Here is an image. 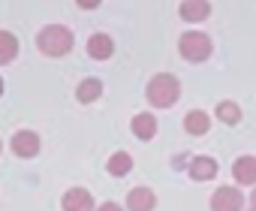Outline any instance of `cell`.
Masks as SVG:
<instances>
[{"label":"cell","instance_id":"cell-1","mask_svg":"<svg viewBox=\"0 0 256 211\" xmlns=\"http://www.w3.org/2000/svg\"><path fill=\"white\" fill-rule=\"evenodd\" d=\"M145 96H148V102L154 106V109H172V106L178 102V96H181V82H178V76H172V72H157V76L148 82Z\"/></svg>","mask_w":256,"mask_h":211},{"label":"cell","instance_id":"cell-2","mask_svg":"<svg viewBox=\"0 0 256 211\" xmlns=\"http://www.w3.org/2000/svg\"><path fill=\"white\" fill-rule=\"evenodd\" d=\"M72 46H76V36L64 24H48V28H42L36 34V48L46 58H64V54L72 52Z\"/></svg>","mask_w":256,"mask_h":211},{"label":"cell","instance_id":"cell-3","mask_svg":"<svg viewBox=\"0 0 256 211\" xmlns=\"http://www.w3.org/2000/svg\"><path fill=\"white\" fill-rule=\"evenodd\" d=\"M178 52H181V58L187 64H205L211 58V52H214V42H211V36L205 30H187L178 40Z\"/></svg>","mask_w":256,"mask_h":211},{"label":"cell","instance_id":"cell-4","mask_svg":"<svg viewBox=\"0 0 256 211\" xmlns=\"http://www.w3.org/2000/svg\"><path fill=\"white\" fill-rule=\"evenodd\" d=\"M10 151H12L16 157H22V160H30V157H36V154L42 151V139H40V133H34V130H18V133H12V139H10Z\"/></svg>","mask_w":256,"mask_h":211},{"label":"cell","instance_id":"cell-5","mask_svg":"<svg viewBox=\"0 0 256 211\" xmlns=\"http://www.w3.org/2000/svg\"><path fill=\"white\" fill-rule=\"evenodd\" d=\"M211 211H244V193L238 190V184L217 187L211 193Z\"/></svg>","mask_w":256,"mask_h":211},{"label":"cell","instance_id":"cell-6","mask_svg":"<svg viewBox=\"0 0 256 211\" xmlns=\"http://www.w3.org/2000/svg\"><path fill=\"white\" fill-rule=\"evenodd\" d=\"M60 205H64V211H96L94 196H90L88 187H70V190L64 193Z\"/></svg>","mask_w":256,"mask_h":211},{"label":"cell","instance_id":"cell-7","mask_svg":"<svg viewBox=\"0 0 256 211\" xmlns=\"http://www.w3.org/2000/svg\"><path fill=\"white\" fill-rule=\"evenodd\" d=\"M232 178L238 187H256V157L244 154L232 163Z\"/></svg>","mask_w":256,"mask_h":211},{"label":"cell","instance_id":"cell-8","mask_svg":"<svg viewBox=\"0 0 256 211\" xmlns=\"http://www.w3.org/2000/svg\"><path fill=\"white\" fill-rule=\"evenodd\" d=\"M178 16L187 24H199V22H205L211 16V4L208 0H184V4L178 6Z\"/></svg>","mask_w":256,"mask_h":211},{"label":"cell","instance_id":"cell-9","mask_svg":"<svg viewBox=\"0 0 256 211\" xmlns=\"http://www.w3.org/2000/svg\"><path fill=\"white\" fill-rule=\"evenodd\" d=\"M217 172H220L217 160H214V157H205V154L193 157V160H190V166H187V175H190L193 181H211Z\"/></svg>","mask_w":256,"mask_h":211},{"label":"cell","instance_id":"cell-10","mask_svg":"<svg viewBox=\"0 0 256 211\" xmlns=\"http://www.w3.org/2000/svg\"><path fill=\"white\" fill-rule=\"evenodd\" d=\"M157 208V196L151 187H133L126 193V211H154Z\"/></svg>","mask_w":256,"mask_h":211},{"label":"cell","instance_id":"cell-11","mask_svg":"<svg viewBox=\"0 0 256 211\" xmlns=\"http://www.w3.org/2000/svg\"><path fill=\"white\" fill-rule=\"evenodd\" d=\"M130 130H133V136H136V139L151 142V139L157 136V118H154L151 112H139V115H133Z\"/></svg>","mask_w":256,"mask_h":211},{"label":"cell","instance_id":"cell-12","mask_svg":"<svg viewBox=\"0 0 256 211\" xmlns=\"http://www.w3.org/2000/svg\"><path fill=\"white\" fill-rule=\"evenodd\" d=\"M88 54H90L94 60H108V58L114 54V40H112L108 34H94V36L88 40Z\"/></svg>","mask_w":256,"mask_h":211},{"label":"cell","instance_id":"cell-13","mask_svg":"<svg viewBox=\"0 0 256 211\" xmlns=\"http://www.w3.org/2000/svg\"><path fill=\"white\" fill-rule=\"evenodd\" d=\"M184 130H187L190 136H205V133L211 130V115L202 112V109L187 112V115H184Z\"/></svg>","mask_w":256,"mask_h":211},{"label":"cell","instance_id":"cell-14","mask_svg":"<svg viewBox=\"0 0 256 211\" xmlns=\"http://www.w3.org/2000/svg\"><path fill=\"white\" fill-rule=\"evenodd\" d=\"M106 172L114 175V178H124V175H130L133 172V157L126 154V151H114L106 163Z\"/></svg>","mask_w":256,"mask_h":211},{"label":"cell","instance_id":"cell-15","mask_svg":"<svg viewBox=\"0 0 256 211\" xmlns=\"http://www.w3.org/2000/svg\"><path fill=\"white\" fill-rule=\"evenodd\" d=\"M214 115L220 118V124L235 127V124H241V106H238L235 100H220L217 109H214Z\"/></svg>","mask_w":256,"mask_h":211},{"label":"cell","instance_id":"cell-16","mask_svg":"<svg viewBox=\"0 0 256 211\" xmlns=\"http://www.w3.org/2000/svg\"><path fill=\"white\" fill-rule=\"evenodd\" d=\"M102 96V82L100 78H82L78 82V88H76V100L78 102H94V100H100Z\"/></svg>","mask_w":256,"mask_h":211},{"label":"cell","instance_id":"cell-17","mask_svg":"<svg viewBox=\"0 0 256 211\" xmlns=\"http://www.w3.org/2000/svg\"><path fill=\"white\" fill-rule=\"evenodd\" d=\"M18 58V40L10 30H0V66H6Z\"/></svg>","mask_w":256,"mask_h":211},{"label":"cell","instance_id":"cell-18","mask_svg":"<svg viewBox=\"0 0 256 211\" xmlns=\"http://www.w3.org/2000/svg\"><path fill=\"white\" fill-rule=\"evenodd\" d=\"M96 211H124V205H118V202H102V205H96Z\"/></svg>","mask_w":256,"mask_h":211},{"label":"cell","instance_id":"cell-19","mask_svg":"<svg viewBox=\"0 0 256 211\" xmlns=\"http://www.w3.org/2000/svg\"><path fill=\"white\" fill-rule=\"evenodd\" d=\"M76 4H78L82 10H96V6L102 4V0H76Z\"/></svg>","mask_w":256,"mask_h":211},{"label":"cell","instance_id":"cell-20","mask_svg":"<svg viewBox=\"0 0 256 211\" xmlns=\"http://www.w3.org/2000/svg\"><path fill=\"white\" fill-rule=\"evenodd\" d=\"M247 211H256V187H253V193L247 196Z\"/></svg>","mask_w":256,"mask_h":211},{"label":"cell","instance_id":"cell-21","mask_svg":"<svg viewBox=\"0 0 256 211\" xmlns=\"http://www.w3.org/2000/svg\"><path fill=\"white\" fill-rule=\"evenodd\" d=\"M0 94H4V78H0Z\"/></svg>","mask_w":256,"mask_h":211},{"label":"cell","instance_id":"cell-22","mask_svg":"<svg viewBox=\"0 0 256 211\" xmlns=\"http://www.w3.org/2000/svg\"><path fill=\"white\" fill-rule=\"evenodd\" d=\"M0 151H4V142H0Z\"/></svg>","mask_w":256,"mask_h":211}]
</instances>
